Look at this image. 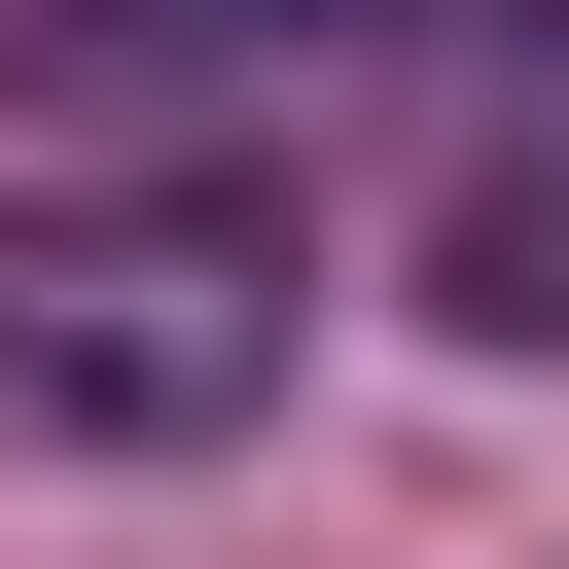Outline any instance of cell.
<instances>
[{
  "label": "cell",
  "mask_w": 569,
  "mask_h": 569,
  "mask_svg": "<svg viewBox=\"0 0 569 569\" xmlns=\"http://www.w3.org/2000/svg\"><path fill=\"white\" fill-rule=\"evenodd\" d=\"M284 213L178 178H0V462H249L284 427Z\"/></svg>",
  "instance_id": "1"
},
{
  "label": "cell",
  "mask_w": 569,
  "mask_h": 569,
  "mask_svg": "<svg viewBox=\"0 0 569 569\" xmlns=\"http://www.w3.org/2000/svg\"><path fill=\"white\" fill-rule=\"evenodd\" d=\"M427 0H0V107H71V142H249V107H320V71H391Z\"/></svg>",
  "instance_id": "2"
},
{
  "label": "cell",
  "mask_w": 569,
  "mask_h": 569,
  "mask_svg": "<svg viewBox=\"0 0 569 569\" xmlns=\"http://www.w3.org/2000/svg\"><path fill=\"white\" fill-rule=\"evenodd\" d=\"M462 320L569 356V107H498V178H462Z\"/></svg>",
  "instance_id": "3"
}]
</instances>
